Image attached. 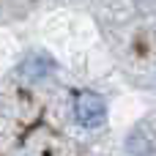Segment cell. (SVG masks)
<instances>
[{
  "mask_svg": "<svg viewBox=\"0 0 156 156\" xmlns=\"http://www.w3.org/2000/svg\"><path fill=\"white\" fill-rule=\"evenodd\" d=\"M74 115L82 126L93 129V126H101L104 118H107V104L99 93H90V90H82L77 93L74 99Z\"/></svg>",
  "mask_w": 156,
  "mask_h": 156,
  "instance_id": "cell-1",
  "label": "cell"
}]
</instances>
